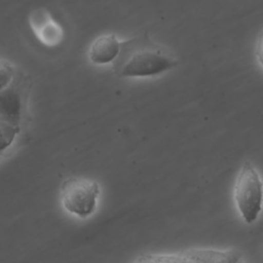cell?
I'll return each mask as SVG.
<instances>
[{
  "label": "cell",
  "instance_id": "1",
  "mask_svg": "<svg viewBox=\"0 0 263 263\" xmlns=\"http://www.w3.org/2000/svg\"><path fill=\"white\" fill-rule=\"evenodd\" d=\"M112 64L119 77H148L175 68L178 60L166 47L143 33L120 42L119 52Z\"/></svg>",
  "mask_w": 263,
  "mask_h": 263
},
{
  "label": "cell",
  "instance_id": "2",
  "mask_svg": "<svg viewBox=\"0 0 263 263\" xmlns=\"http://www.w3.org/2000/svg\"><path fill=\"white\" fill-rule=\"evenodd\" d=\"M233 197L243 221L253 224L263 208V182L257 170L248 161L236 175Z\"/></svg>",
  "mask_w": 263,
  "mask_h": 263
},
{
  "label": "cell",
  "instance_id": "3",
  "mask_svg": "<svg viewBox=\"0 0 263 263\" xmlns=\"http://www.w3.org/2000/svg\"><path fill=\"white\" fill-rule=\"evenodd\" d=\"M100 185L86 178H68L61 186V198L64 209L81 219L91 216L100 196Z\"/></svg>",
  "mask_w": 263,
  "mask_h": 263
},
{
  "label": "cell",
  "instance_id": "4",
  "mask_svg": "<svg viewBox=\"0 0 263 263\" xmlns=\"http://www.w3.org/2000/svg\"><path fill=\"white\" fill-rule=\"evenodd\" d=\"M22 117V97L10 83L0 90V119L20 126Z\"/></svg>",
  "mask_w": 263,
  "mask_h": 263
},
{
  "label": "cell",
  "instance_id": "5",
  "mask_svg": "<svg viewBox=\"0 0 263 263\" xmlns=\"http://www.w3.org/2000/svg\"><path fill=\"white\" fill-rule=\"evenodd\" d=\"M120 42L115 35L108 34L97 38L89 48V59L92 63L103 65L115 60L119 52Z\"/></svg>",
  "mask_w": 263,
  "mask_h": 263
},
{
  "label": "cell",
  "instance_id": "6",
  "mask_svg": "<svg viewBox=\"0 0 263 263\" xmlns=\"http://www.w3.org/2000/svg\"><path fill=\"white\" fill-rule=\"evenodd\" d=\"M192 263H218L228 251L212 249H193L186 251Z\"/></svg>",
  "mask_w": 263,
  "mask_h": 263
},
{
  "label": "cell",
  "instance_id": "7",
  "mask_svg": "<svg viewBox=\"0 0 263 263\" xmlns=\"http://www.w3.org/2000/svg\"><path fill=\"white\" fill-rule=\"evenodd\" d=\"M139 259L142 263H192L186 251L177 254H148Z\"/></svg>",
  "mask_w": 263,
  "mask_h": 263
},
{
  "label": "cell",
  "instance_id": "8",
  "mask_svg": "<svg viewBox=\"0 0 263 263\" xmlns=\"http://www.w3.org/2000/svg\"><path fill=\"white\" fill-rule=\"evenodd\" d=\"M20 126L0 119V155L13 143Z\"/></svg>",
  "mask_w": 263,
  "mask_h": 263
},
{
  "label": "cell",
  "instance_id": "9",
  "mask_svg": "<svg viewBox=\"0 0 263 263\" xmlns=\"http://www.w3.org/2000/svg\"><path fill=\"white\" fill-rule=\"evenodd\" d=\"M11 73L4 68H0V90L6 87L11 82Z\"/></svg>",
  "mask_w": 263,
  "mask_h": 263
},
{
  "label": "cell",
  "instance_id": "10",
  "mask_svg": "<svg viewBox=\"0 0 263 263\" xmlns=\"http://www.w3.org/2000/svg\"><path fill=\"white\" fill-rule=\"evenodd\" d=\"M240 259V256L235 251H228V253L218 263H236Z\"/></svg>",
  "mask_w": 263,
  "mask_h": 263
},
{
  "label": "cell",
  "instance_id": "11",
  "mask_svg": "<svg viewBox=\"0 0 263 263\" xmlns=\"http://www.w3.org/2000/svg\"><path fill=\"white\" fill-rule=\"evenodd\" d=\"M256 55H257L259 63L263 67V31L261 32V34L258 38V42H257V46H256Z\"/></svg>",
  "mask_w": 263,
  "mask_h": 263
},
{
  "label": "cell",
  "instance_id": "12",
  "mask_svg": "<svg viewBox=\"0 0 263 263\" xmlns=\"http://www.w3.org/2000/svg\"><path fill=\"white\" fill-rule=\"evenodd\" d=\"M236 263H243V262H242V261H241V259H239V260H238V261H237V262H236Z\"/></svg>",
  "mask_w": 263,
  "mask_h": 263
}]
</instances>
